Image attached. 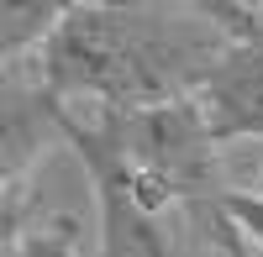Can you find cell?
Masks as SVG:
<instances>
[{
    "instance_id": "cell-1",
    "label": "cell",
    "mask_w": 263,
    "mask_h": 257,
    "mask_svg": "<svg viewBox=\"0 0 263 257\" xmlns=\"http://www.w3.org/2000/svg\"><path fill=\"white\" fill-rule=\"evenodd\" d=\"M63 147H74L100 205V257H174V226L227 221L221 137L195 100L153 111L63 105Z\"/></svg>"
},
{
    "instance_id": "cell-2",
    "label": "cell",
    "mask_w": 263,
    "mask_h": 257,
    "mask_svg": "<svg viewBox=\"0 0 263 257\" xmlns=\"http://www.w3.org/2000/svg\"><path fill=\"white\" fill-rule=\"evenodd\" d=\"M232 37L200 6H116V0H69L27 69L74 111H153L195 100L205 74L227 58ZM21 69V63H16Z\"/></svg>"
},
{
    "instance_id": "cell-3",
    "label": "cell",
    "mask_w": 263,
    "mask_h": 257,
    "mask_svg": "<svg viewBox=\"0 0 263 257\" xmlns=\"http://www.w3.org/2000/svg\"><path fill=\"white\" fill-rule=\"evenodd\" d=\"M205 11L232 48L195 90V105L221 142H263V0H205Z\"/></svg>"
},
{
    "instance_id": "cell-4",
    "label": "cell",
    "mask_w": 263,
    "mask_h": 257,
    "mask_svg": "<svg viewBox=\"0 0 263 257\" xmlns=\"http://www.w3.org/2000/svg\"><path fill=\"white\" fill-rule=\"evenodd\" d=\"M63 142V105L27 63L0 69V179H6V242L27 226V184Z\"/></svg>"
},
{
    "instance_id": "cell-5",
    "label": "cell",
    "mask_w": 263,
    "mask_h": 257,
    "mask_svg": "<svg viewBox=\"0 0 263 257\" xmlns=\"http://www.w3.org/2000/svg\"><path fill=\"white\" fill-rule=\"evenodd\" d=\"M69 16V0H27V6H0V69L32 63L58 21Z\"/></svg>"
},
{
    "instance_id": "cell-6",
    "label": "cell",
    "mask_w": 263,
    "mask_h": 257,
    "mask_svg": "<svg viewBox=\"0 0 263 257\" xmlns=\"http://www.w3.org/2000/svg\"><path fill=\"white\" fill-rule=\"evenodd\" d=\"M6 257H84L74 216H37L6 242Z\"/></svg>"
},
{
    "instance_id": "cell-7",
    "label": "cell",
    "mask_w": 263,
    "mask_h": 257,
    "mask_svg": "<svg viewBox=\"0 0 263 257\" xmlns=\"http://www.w3.org/2000/svg\"><path fill=\"white\" fill-rule=\"evenodd\" d=\"M227 216L248 237V247L263 252V189H232L227 195Z\"/></svg>"
},
{
    "instance_id": "cell-8",
    "label": "cell",
    "mask_w": 263,
    "mask_h": 257,
    "mask_svg": "<svg viewBox=\"0 0 263 257\" xmlns=\"http://www.w3.org/2000/svg\"><path fill=\"white\" fill-rule=\"evenodd\" d=\"M258 189H263V184H258Z\"/></svg>"
}]
</instances>
